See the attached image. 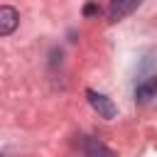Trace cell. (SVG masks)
Masks as SVG:
<instances>
[{"label": "cell", "instance_id": "obj_5", "mask_svg": "<svg viewBox=\"0 0 157 157\" xmlns=\"http://www.w3.org/2000/svg\"><path fill=\"white\" fill-rule=\"evenodd\" d=\"M81 152H83V155H113V150H110V147H105L98 137H83Z\"/></svg>", "mask_w": 157, "mask_h": 157}, {"label": "cell", "instance_id": "obj_4", "mask_svg": "<svg viewBox=\"0 0 157 157\" xmlns=\"http://www.w3.org/2000/svg\"><path fill=\"white\" fill-rule=\"evenodd\" d=\"M155 96H157V74L150 76V78H145V81L137 83V88H135V101H137V103H147V101H152Z\"/></svg>", "mask_w": 157, "mask_h": 157}, {"label": "cell", "instance_id": "obj_3", "mask_svg": "<svg viewBox=\"0 0 157 157\" xmlns=\"http://www.w3.org/2000/svg\"><path fill=\"white\" fill-rule=\"evenodd\" d=\"M20 25V12L12 5H2L0 7V37H10Z\"/></svg>", "mask_w": 157, "mask_h": 157}, {"label": "cell", "instance_id": "obj_1", "mask_svg": "<svg viewBox=\"0 0 157 157\" xmlns=\"http://www.w3.org/2000/svg\"><path fill=\"white\" fill-rule=\"evenodd\" d=\"M86 98H88V103H91V108L101 115V118H105V120H113L115 115H118V108H115V103L105 96V93H98V91H93V88H86Z\"/></svg>", "mask_w": 157, "mask_h": 157}, {"label": "cell", "instance_id": "obj_7", "mask_svg": "<svg viewBox=\"0 0 157 157\" xmlns=\"http://www.w3.org/2000/svg\"><path fill=\"white\" fill-rule=\"evenodd\" d=\"M52 59H49V66H56V56H61V49H52V54H49ZM61 61V59H59Z\"/></svg>", "mask_w": 157, "mask_h": 157}, {"label": "cell", "instance_id": "obj_6", "mask_svg": "<svg viewBox=\"0 0 157 157\" xmlns=\"http://www.w3.org/2000/svg\"><path fill=\"white\" fill-rule=\"evenodd\" d=\"M83 15H88V17H91V15H98V5H93V2H88V5L83 7Z\"/></svg>", "mask_w": 157, "mask_h": 157}, {"label": "cell", "instance_id": "obj_2", "mask_svg": "<svg viewBox=\"0 0 157 157\" xmlns=\"http://www.w3.org/2000/svg\"><path fill=\"white\" fill-rule=\"evenodd\" d=\"M140 2H142V0H110V7H108V22L115 25V22L125 20L130 12L137 10Z\"/></svg>", "mask_w": 157, "mask_h": 157}]
</instances>
